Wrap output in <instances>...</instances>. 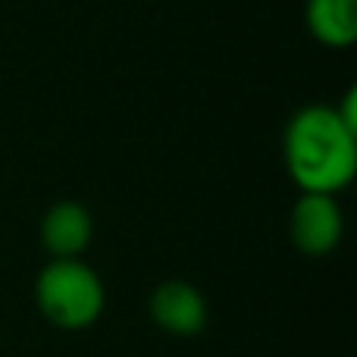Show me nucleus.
I'll use <instances>...</instances> for the list:
<instances>
[{"mask_svg": "<svg viewBox=\"0 0 357 357\" xmlns=\"http://www.w3.org/2000/svg\"><path fill=\"white\" fill-rule=\"evenodd\" d=\"M357 91L342 104H310L289 119L282 132V160L298 191L339 195L357 173Z\"/></svg>", "mask_w": 357, "mask_h": 357, "instance_id": "nucleus-1", "label": "nucleus"}, {"mask_svg": "<svg viewBox=\"0 0 357 357\" xmlns=\"http://www.w3.org/2000/svg\"><path fill=\"white\" fill-rule=\"evenodd\" d=\"M38 314L63 333H85L104 317L107 285L88 260H47L35 279Z\"/></svg>", "mask_w": 357, "mask_h": 357, "instance_id": "nucleus-2", "label": "nucleus"}, {"mask_svg": "<svg viewBox=\"0 0 357 357\" xmlns=\"http://www.w3.org/2000/svg\"><path fill=\"white\" fill-rule=\"evenodd\" d=\"M38 235L50 260L85 257L94 241V216L79 201H56L44 210Z\"/></svg>", "mask_w": 357, "mask_h": 357, "instance_id": "nucleus-5", "label": "nucleus"}, {"mask_svg": "<svg viewBox=\"0 0 357 357\" xmlns=\"http://www.w3.org/2000/svg\"><path fill=\"white\" fill-rule=\"evenodd\" d=\"M148 317L173 339H195L210 323V304L188 279H163L148 295Z\"/></svg>", "mask_w": 357, "mask_h": 357, "instance_id": "nucleus-4", "label": "nucleus"}, {"mask_svg": "<svg viewBox=\"0 0 357 357\" xmlns=\"http://www.w3.org/2000/svg\"><path fill=\"white\" fill-rule=\"evenodd\" d=\"M289 238L304 257H326L345 238V213L335 195L301 191L289 213Z\"/></svg>", "mask_w": 357, "mask_h": 357, "instance_id": "nucleus-3", "label": "nucleus"}, {"mask_svg": "<svg viewBox=\"0 0 357 357\" xmlns=\"http://www.w3.org/2000/svg\"><path fill=\"white\" fill-rule=\"evenodd\" d=\"M304 25L329 50H348L357 41V0H307Z\"/></svg>", "mask_w": 357, "mask_h": 357, "instance_id": "nucleus-6", "label": "nucleus"}]
</instances>
